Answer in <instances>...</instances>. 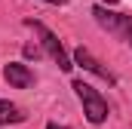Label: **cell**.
<instances>
[{"mask_svg": "<svg viewBox=\"0 0 132 129\" xmlns=\"http://www.w3.org/2000/svg\"><path fill=\"white\" fill-rule=\"evenodd\" d=\"M28 28H34V34L40 37V46H43V52H46L52 62L59 64V71H71V68H74V64H71V55L65 52V46H62V40H59L55 34L49 31L43 22H34V19H31V22H28Z\"/></svg>", "mask_w": 132, "mask_h": 129, "instance_id": "obj_3", "label": "cell"}, {"mask_svg": "<svg viewBox=\"0 0 132 129\" xmlns=\"http://www.w3.org/2000/svg\"><path fill=\"white\" fill-rule=\"evenodd\" d=\"M25 111L19 108V104H12V101H3L0 98V126H12V123H25Z\"/></svg>", "mask_w": 132, "mask_h": 129, "instance_id": "obj_6", "label": "cell"}, {"mask_svg": "<svg viewBox=\"0 0 132 129\" xmlns=\"http://www.w3.org/2000/svg\"><path fill=\"white\" fill-rule=\"evenodd\" d=\"M92 19L98 22L101 31L114 34L117 40H123L126 46H132V15H126V12H114L111 6L98 3V6H92Z\"/></svg>", "mask_w": 132, "mask_h": 129, "instance_id": "obj_1", "label": "cell"}, {"mask_svg": "<svg viewBox=\"0 0 132 129\" xmlns=\"http://www.w3.org/2000/svg\"><path fill=\"white\" fill-rule=\"evenodd\" d=\"M43 3H52V6H62V3H68V0H43Z\"/></svg>", "mask_w": 132, "mask_h": 129, "instance_id": "obj_9", "label": "cell"}, {"mask_svg": "<svg viewBox=\"0 0 132 129\" xmlns=\"http://www.w3.org/2000/svg\"><path fill=\"white\" fill-rule=\"evenodd\" d=\"M46 129H71V126H62V123H46Z\"/></svg>", "mask_w": 132, "mask_h": 129, "instance_id": "obj_8", "label": "cell"}, {"mask_svg": "<svg viewBox=\"0 0 132 129\" xmlns=\"http://www.w3.org/2000/svg\"><path fill=\"white\" fill-rule=\"evenodd\" d=\"M74 62L80 64V68H86L89 74H95V77H101V80H108V83H117V77H114L108 68H101V62H98V59H92V52H89V49H83V46L74 52Z\"/></svg>", "mask_w": 132, "mask_h": 129, "instance_id": "obj_5", "label": "cell"}, {"mask_svg": "<svg viewBox=\"0 0 132 129\" xmlns=\"http://www.w3.org/2000/svg\"><path fill=\"white\" fill-rule=\"evenodd\" d=\"M74 92L83 101V114H86L89 123L98 126V123L108 120V101H104V95H101L95 86H89V83H83V80H74Z\"/></svg>", "mask_w": 132, "mask_h": 129, "instance_id": "obj_2", "label": "cell"}, {"mask_svg": "<svg viewBox=\"0 0 132 129\" xmlns=\"http://www.w3.org/2000/svg\"><path fill=\"white\" fill-rule=\"evenodd\" d=\"M101 3H104V6H114V3H120V0H101Z\"/></svg>", "mask_w": 132, "mask_h": 129, "instance_id": "obj_10", "label": "cell"}, {"mask_svg": "<svg viewBox=\"0 0 132 129\" xmlns=\"http://www.w3.org/2000/svg\"><path fill=\"white\" fill-rule=\"evenodd\" d=\"M40 55H43V46H40V49H37V46H25V59H34V62H37Z\"/></svg>", "mask_w": 132, "mask_h": 129, "instance_id": "obj_7", "label": "cell"}, {"mask_svg": "<svg viewBox=\"0 0 132 129\" xmlns=\"http://www.w3.org/2000/svg\"><path fill=\"white\" fill-rule=\"evenodd\" d=\"M3 80L12 86V89H31L34 86V71L22 62H9L3 68Z\"/></svg>", "mask_w": 132, "mask_h": 129, "instance_id": "obj_4", "label": "cell"}]
</instances>
